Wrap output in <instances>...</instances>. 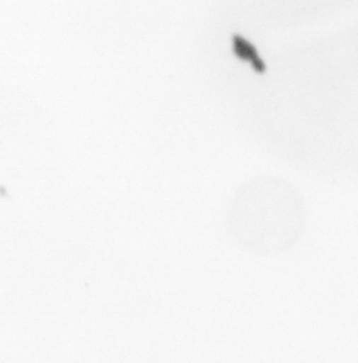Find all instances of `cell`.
Here are the masks:
<instances>
[{"label": "cell", "mask_w": 358, "mask_h": 363, "mask_svg": "<svg viewBox=\"0 0 358 363\" xmlns=\"http://www.w3.org/2000/svg\"><path fill=\"white\" fill-rule=\"evenodd\" d=\"M225 226L236 247L260 258L288 255L306 233V208L292 191L248 189L228 206Z\"/></svg>", "instance_id": "1"}, {"label": "cell", "mask_w": 358, "mask_h": 363, "mask_svg": "<svg viewBox=\"0 0 358 363\" xmlns=\"http://www.w3.org/2000/svg\"><path fill=\"white\" fill-rule=\"evenodd\" d=\"M235 43L236 45V50L241 52L243 55L250 57L254 63L259 68H263L265 64L260 60L259 56L256 54L255 49L250 43L243 39L239 35L235 36Z\"/></svg>", "instance_id": "2"}]
</instances>
